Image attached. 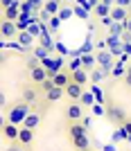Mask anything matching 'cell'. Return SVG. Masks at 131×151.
Wrapping results in <instances>:
<instances>
[{"instance_id": "1", "label": "cell", "mask_w": 131, "mask_h": 151, "mask_svg": "<svg viewBox=\"0 0 131 151\" xmlns=\"http://www.w3.org/2000/svg\"><path fill=\"white\" fill-rule=\"evenodd\" d=\"M27 115H30V104H27V101H20L16 106H12V111H9V122L23 126V122H25Z\"/></svg>"}, {"instance_id": "2", "label": "cell", "mask_w": 131, "mask_h": 151, "mask_svg": "<svg viewBox=\"0 0 131 151\" xmlns=\"http://www.w3.org/2000/svg\"><path fill=\"white\" fill-rule=\"evenodd\" d=\"M106 117H109L111 122H115L118 126H122L127 120H129V117L124 115V111H122L120 106H115V104H113V106H106Z\"/></svg>"}, {"instance_id": "3", "label": "cell", "mask_w": 131, "mask_h": 151, "mask_svg": "<svg viewBox=\"0 0 131 151\" xmlns=\"http://www.w3.org/2000/svg\"><path fill=\"white\" fill-rule=\"evenodd\" d=\"M84 106H81L79 101H70L68 104V108H66V120L68 122H79V120H84Z\"/></svg>"}, {"instance_id": "4", "label": "cell", "mask_w": 131, "mask_h": 151, "mask_svg": "<svg viewBox=\"0 0 131 151\" xmlns=\"http://www.w3.org/2000/svg\"><path fill=\"white\" fill-rule=\"evenodd\" d=\"M30 79H32V83H34V86H43V83L50 79V75H48V70H45L43 65H38V68L30 70Z\"/></svg>"}, {"instance_id": "5", "label": "cell", "mask_w": 131, "mask_h": 151, "mask_svg": "<svg viewBox=\"0 0 131 151\" xmlns=\"http://www.w3.org/2000/svg\"><path fill=\"white\" fill-rule=\"evenodd\" d=\"M18 133H20L18 124H14V122H9V120L5 122V126H2V135H5L9 142H18Z\"/></svg>"}, {"instance_id": "6", "label": "cell", "mask_w": 131, "mask_h": 151, "mask_svg": "<svg viewBox=\"0 0 131 151\" xmlns=\"http://www.w3.org/2000/svg\"><path fill=\"white\" fill-rule=\"evenodd\" d=\"M36 138V129H27V126H20V133H18V145L20 147H30Z\"/></svg>"}, {"instance_id": "7", "label": "cell", "mask_w": 131, "mask_h": 151, "mask_svg": "<svg viewBox=\"0 0 131 151\" xmlns=\"http://www.w3.org/2000/svg\"><path fill=\"white\" fill-rule=\"evenodd\" d=\"M52 81H54L56 88H66V86L72 81V70H59V72L52 77Z\"/></svg>"}, {"instance_id": "8", "label": "cell", "mask_w": 131, "mask_h": 151, "mask_svg": "<svg viewBox=\"0 0 131 151\" xmlns=\"http://www.w3.org/2000/svg\"><path fill=\"white\" fill-rule=\"evenodd\" d=\"M0 34H2V38L18 36V27H16V20H5V18H2V25H0Z\"/></svg>"}, {"instance_id": "9", "label": "cell", "mask_w": 131, "mask_h": 151, "mask_svg": "<svg viewBox=\"0 0 131 151\" xmlns=\"http://www.w3.org/2000/svg\"><path fill=\"white\" fill-rule=\"evenodd\" d=\"M68 135L72 138H81V135H88V126L79 124V122H68Z\"/></svg>"}, {"instance_id": "10", "label": "cell", "mask_w": 131, "mask_h": 151, "mask_svg": "<svg viewBox=\"0 0 131 151\" xmlns=\"http://www.w3.org/2000/svg\"><path fill=\"white\" fill-rule=\"evenodd\" d=\"M66 95L70 97V101H79L81 95H84V86H79V83L70 81L68 86H66Z\"/></svg>"}, {"instance_id": "11", "label": "cell", "mask_w": 131, "mask_h": 151, "mask_svg": "<svg viewBox=\"0 0 131 151\" xmlns=\"http://www.w3.org/2000/svg\"><path fill=\"white\" fill-rule=\"evenodd\" d=\"M111 18L115 20V23H120V25H124L127 20H129V9H127V7H113L111 9Z\"/></svg>"}, {"instance_id": "12", "label": "cell", "mask_w": 131, "mask_h": 151, "mask_svg": "<svg viewBox=\"0 0 131 151\" xmlns=\"http://www.w3.org/2000/svg\"><path fill=\"white\" fill-rule=\"evenodd\" d=\"M20 16V7H18V0L14 2V5H9L7 9H2V18L5 20H16Z\"/></svg>"}, {"instance_id": "13", "label": "cell", "mask_w": 131, "mask_h": 151, "mask_svg": "<svg viewBox=\"0 0 131 151\" xmlns=\"http://www.w3.org/2000/svg\"><path fill=\"white\" fill-rule=\"evenodd\" d=\"M36 99H38L36 86H25V88H23V101H27V104H36Z\"/></svg>"}, {"instance_id": "14", "label": "cell", "mask_w": 131, "mask_h": 151, "mask_svg": "<svg viewBox=\"0 0 131 151\" xmlns=\"http://www.w3.org/2000/svg\"><path fill=\"white\" fill-rule=\"evenodd\" d=\"M72 81L79 83V86H86V83H88V70L86 68L75 70V72H72Z\"/></svg>"}, {"instance_id": "15", "label": "cell", "mask_w": 131, "mask_h": 151, "mask_svg": "<svg viewBox=\"0 0 131 151\" xmlns=\"http://www.w3.org/2000/svg\"><path fill=\"white\" fill-rule=\"evenodd\" d=\"M72 147H75L77 151H88V149H90V140H88V135L72 138Z\"/></svg>"}, {"instance_id": "16", "label": "cell", "mask_w": 131, "mask_h": 151, "mask_svg": "<svg viewBox=\"0 0 131 151\" xmlns=\"http://www.w3.org/2000/svg\"><path fill=\"white\" fill-rule=\"evenodd\" d=\"M43 9L50 14V16H59V12H61V5H59V0H45Z\"/></svg>"}, {"instance_id": "17", "label": "cell", "mask_w": 131, "mask_h": 151, "mask_svg": "<svg viewBox=\"0 0 131 151\" xmlns=\"http://www.w3.org/2000/svg\"><path fill=\"white\" fill-rule=\"evenodd\" d=\"M34 34H30V32H18V45L20 47H30L32 43H34Z\"/></svg>"}, {"instance_id": "18", "label": "cell", "mask_w": 131, "mask_h": 151, "mask_svg": "<svg viewBox=\"0 0 131 151\" xmlns=\"http://www.w3.org/2000/svg\"><path fill=\"white\" fill-rule=\"evenodd\" d=\"M38 124H41V113H30L23 122V126H27V129H36Z\"/></svg>"}, {"instance_id": "19", "label": "cell", "mask_w": 131, "mask_h": 151, "mask_svg": "<svg viewBox=\"0 0 131 151\" xmlns=\"http://www.w3.org/2000/svg\"><path fill=\"white\" fill-rule=\"evenodd\" d=\"M63 95H66V88H56V86H54L52 90L45 93V99H48V101H59Z\"/></svg>"}, {"instance_id": "20", "label": "cell", "mask_w": 131, "mask_h": 151, "mask_svg": "<svg viewBox=\"0 0 131 151\" xmlns=\"http://www.w3.org/2000/svg\"><path fill=\"white\" fill-rule=\"evenodd\" d=\"M97 65H100L102 70H109L111 68V54H109V52H100V54H97Z\"/></svg>"}, {"instance_id": "21", "label": "cell", "mask_w": 131, "mask_h": 151, "mask_svg": "<svg viewBox=\"0 0 131 151\" xmlns=\"http://www.w3.org/2000/svg\"><path fill=\"white\" fill-rule=\"evenodd\" d=\"M95 14H97L100 18H106V16H111V7L104 5V2H97V5H95Z\"/></svg>"}, {"instance_id": "22", "label": "cell", "mask_w": 131, "mask_h": 151, "mask_svg": "<svg viewBox=\"0 0 131 151\" xmlns=\"http://www.w3.org/2000/svg\"><path fill=\"white\" fill-rule=\"evenodd\" d=\"M95 59H97V57H93V54H81L79 61H81V65L88 70V68H93V65H95Z\"/></svg>"}, {"instance_id": "23", "label": "cell", "mask_w": 131, "mask_h": 151, "mask_svg": "<svg viewBox=\"0 0 131 151\" xmlns=\"http://www.w3.org/2000/svg\"><path fill=\"white\" fill-rule=\"evenodd\" d=\"M93 95H90V93H84V95H81V99H79V104H81V106H93Z\"/></svg>"}, {"instance_id": "24", "label": "cell", "mask_w": 131, "mask_h": 151, "mask_svg": "<svg viewBox=\"0 0 131 151\" xmlns=\"http://www.w3.org/2000/svg\"><path fill=\"white\" fill-rule=\"evenodd\" d=\"M38 65H41V61H38V59H36V57H32V59H30V61H27V68H30V70H34V68H38Z\"/></svg>"}, {"instance_id": "25", "label": "cell", "mask_w": 131, "mask_h": 151, "mask_svg": "<svg viewBox=\"0 0 131 151\" xmlns=\"http://www.w3.org/2000/svg\"><path fill=\"white\" fill-rule=\"evenodd\" d=\"M124 86H127V88H131V65L127 68V75H124Z\"/></svg>"}, {"instance_id": "26", "label": "cell", "mask_w": 131, "mask_h": 151, "mask_svg": "<svg viewBox=\"0 0 131 151\" xmlns=\"http://www.w3.org/2000/svg\"><path fill=\"white\" fill-rule=\"evenodd\" d=\"M70 16H72V12H70V9H61V12H59V18H61V20L70 18Z\"/></svg>"}, {"instance_id": "27", "label": "cell", "mask_w": 131, "mask_h": 151, "mask_svg": "<svg viewBox=\"0 0 131 151\" xmlns=\"http://www.w3.org/2000/svg\"><path fill=\"white\" fill-rule=\"evenodd\" d=\"M120 129H122V131H124V133H127V135H131V120H127V122H124V124L120 126Z\"/></svg>"}, {"instance_id": "28", "label": "cell", "mask_w": 131, "mask_h": 151, "mask_svg": "<svg viewBox=\"0 0 131 151\" xmlns=\"http://www.w3.org/2000/svg\"><path fill=\"white\" fill-rule=\"evenodd\" d=\"M27 2H30V5L34 7V9H38V7H43V5H45L43 0H27Z\"/></svg>"}, {"instance_id": "29", "label": "cell", "mask_w": 131, "mask_h": 151, "mask_svg": "<svg viewBox=\"0 0 131 151\" xmlns=\"http://www.w3.org/2000/svg\"><path fill=\"white\" fill-rule=\"evenodd\" d=\"M115 5H118V7H127V9H129V7H131V0H115Z\"/></svg>"}, {"instance_id": "30", "label": "cell", "mask_w": 131, "mask_h": 151, "mask_svg": "<svg viewBox=\"0 0 131 151\" xmlns=\"http://www.w3.org/2000/svg\"><path fill=\"white\" fill-rule=\"evenodd\" d=\"M59 23H61V18H59V16H52V18H50V25L54 27V29L59 27Z\"/></svg>"}, {"instance_id": "31", "label": "cell", "mask_w": 131, "mask_h": 151, "mask_svg": "<svg viewBox=\"0 0 131 151\" xmlns=\"http://www.w3.org/2000/svg\"><path fill=\"white\" fill-rule=\"evenodd\" d=\"M27 32H30V34H34V36H38V27H36V25H30V27H27Z\"/></svg>"}, {"instance_id": "32", "label": "cell", "mask_w": 131, "mask_h": 151, "mask_svg": "<svg viewBox=\"0 0 131 151\" xmlns=\"http://www.w3.org/2000/svg\"><path fill=\"white\" fill-rule=\"evenodd\" d=\"M14 2H16V0H0V5H2V9H7V7H9V5H14Z\"/></svg>"}, {"instance_id": "33", "label": "cell", "mask_w": 131, "mask_h": 151, "mask_svg": "<svg viewBox=\"0 0 131 151\" xmlns=\"http://www.w3.org/2000/svg\"><path fill=\"white\" fill-rule=\"evenodd\" d=\"M124 54H131V41H127V43H124Z\"/></svg>"}, {"instance_id": "34", "label": "cell", "mask_w": 131, "mask_h": 151, "mask_svg": "<svg viewBox=\"0 0 131 151\" xmlns=\"http://www.w3.org/2000/svg\"><path fill=\"white\" fill-rule=\"evenodd\" d=\"M124 32H129V34H131V18L124 23Z\"/></svg>"}, {"instance_id": "35", "label": "cell", "mask_w": 131, "mask_h": 151, "mask_svg": "<svg viewBox=\"0 0 131 151\" xmlns=\"http://www.w3.org/2000/svg\"><path fill=\"white\" fill-rule=\"evenodd\" d=\"M100 2H104V5H109V7H111V5H115V0H100Z\"/></svg>"}]
</instances>
